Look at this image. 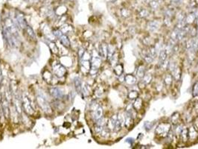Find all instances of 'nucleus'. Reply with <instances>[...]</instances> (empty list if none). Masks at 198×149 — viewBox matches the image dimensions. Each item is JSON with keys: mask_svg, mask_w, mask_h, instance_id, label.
Wrapping results in <instances>:
<instances>
[{"mask_svg": "<svg viewBox=\"0 0 198 149\" xmlns=\"http://www.w3.org/2000/svg\"><path fill=\"white\" fill-rule=\"evenodd\" d=\"M171 129V125L168 123H161L156 128V133L159 136L167 134Z\"/></svg>", "mask_w": 198, "mask_h": 149, "instance_id": "1", "label": "nucleus"}, {"mask_svg": "<svg viewBox=\"0 0 198 149\" xmlns=\"http://www.w3.org/2000/svg\"><path fill=\"white\" fill-rule=\"evenodd\" d=\"M52 70L55 75L60 78L64 76L66 73V68L60 63H55L52 64Z\"/></svg>", "mask_w": 198, "mask_h": 149, "instance_id": "2", "label": "nucleus"}, {"mask_svg": "<svg viewBox=\"0 0 198 149\" xmlns=\"http://www.w3.org/2000/svg\"><path fill=\"white\" fill-rule=\"evenodd\" d=\"M37 102H38L40 106L41 107V108L45 111V112L46 113L51 112L52 109H51L50 106H49V105L48 104L47 101H46V99H45V97L43 96V95L40 94V96H37Z\"/></svg>", "mask_w": 198, "mask_h": 149, "instance_id": "3", "label": "nucleus"}, {"mask_svg": "<svg viewBox=\"0 0 198 149\" xmlns=\"http://www.w3.org/2000/svg\"><path fill=\"white\" fill-rule=\"evenodd\" d=\"M50 94L52 95L53 97L56 98V99H62L64 96V93H63L62 90L61 89L58 88V87H52L50 90Z\"/></svg>", "mask_w": 198, "mask_h": 149, "instance_id": "4", "label": "nucleus"}, {"mask_svg": "<svg viewBox=\"0 0 198 149\" xmlns=\"http://www.w3.org/2000/svg\"><path fill=\"white\" fill-rule=\"evenodd\" d=\"M16 23L18 24L20 28H26L27 27V22L25 21V18H24L23 15L22 13H19V14H17L16 16Z\"/></svg>", "mask_w": 198, "mask_h": 149, "instance_id": "5", "label": "nucleus"}, {"mask_svg": "<svg viewBox=\"0 0 198 149\" xmlns=\"http://www.w3.org/2000/svg\"><path fill=\"white\" fill-rule=\"evenodd\" d=\"M22 106H23L25 110L26 111L28 114L34 113V110H33L32 107H31V105H30V102L29 101H28V98H25V99H24L23 105H22Z\"/></svg>", "mask_w": 198, "mask_h": 149, "instance_id": "6", "label": "nucleus"}, {"mask_svg": "<svg viewBox=\"0 0 198 149\" xmlns=\"http://www.w3.org/2000/svg\"><path fill=\"white\" fill-rule=\"evenodd\" d=\"M102 115H103V109L100 106H98L95 110H93V113H92V118L95 121L99 119L100 118H101Z\"/></svg>", "mask_w": 198, "mask_h": 149, "instance_id": "7", "label": "nucleus"}, {"mask_svg": "<svg viewBox=\"0 0 198 149\" xmlns=\"http://www.w3.org/2000/svg\"><path fill=\"white\" fill-rule=\"evenodd\" d=\"M1 106H2V110L3 112H4V117L6 118H8L9 116V107H8V103H7V100L3 98L2 100H1Z\"/></svg>", "mask_w": 198, "mask_h": 149, "instance_id": "8", "label": "nucleus"}, {"mask_svg": "<svg viewBox=\"0 0 198 149\" xmlns=\"http://www.w3.org/2000/svg\"><path fill=\"white\" fill-rule=\"evenodd\" d=\"M148 27V28H149L150 31L154 32V31H157V30L159 29V27H160V23H159L158 21L154 20V21H152V22H149Z\"/></svg>", "mask_w": 198, "mask_h": 149, "instance_id": "9", "label": "nucleus"}, {"mask_svg": "<svg viewBox=\"0 0 198 149\" xmlns=\"http://www.w3.org/2000/svg\"><path fill=\"white\" fill-rule=\"evenodd\" d=\"M167 55L168 53L166 52V50H161L160 54V64L163 67L166 63L167 60Z\"/></svg>", "mask_w": 198, "mask_h": 149, "instance_id": "10", "label": "nucleus"}, {"mask_svg": "<svg viewBox=\"0 0 198 149\" xmlns=\"http://www.w3.org/2000/svg\"><path fill=\"white\" fill-rule=\"evenodd\" d=\"M124 122H125L126 127H127L128 129H130V128L133 125V118L131 116H130V115H128V114L126 113Z\"/></svg>", "mask_w": 198, "mask_h": 149, "instance_id": "11", "label": "nucleus"}, {"mask_svg": "<svg viewBox=\"0 0 198 149\" xmlns=\"http://www.w3.org/2000/svg\"><path fill=\"white\" fill-rule=\"evenodd\" d=\"M75 88H76V90H77V92L78 93H81L82 91V82L81 81V78H75Z\"/></svg>", "mask_w": 198, "mask_h": 149, "instance_id": "12", "label": "nucleus"}, {"mask_svg": "<svg viewBox=\"0 0 198 149\" xmlns=\"http://www.w3.org/2000/svg\"><path fill=\"white\" fill-rule=\"evenodd\" d=\"M60 41L62 43V45H64L66 47H69L70 46V41L69 39L66 37V35H62L60 37Z\"/></svg>", "mask_w": 198, "mask_h": 149, "instance_id": "13", "label": "nucleus"}, {"mask_svg": "<svg viewBox=\"0 0 198 149\" xmlns=\"http://www.w3.org/2000/svg\"><path fill=\"white\" fill-rule=\"evenodd\" d=\"M125 81L127 84H130V85H133V84H134L136 82V78L132 75H127L125 77Z\"/></svg>", "mask_w": 198, "mask_h": 149, "instance_id": "14", "label": "nucleus"}, {"mask_svg": "<svg viewBox=\"0 0 198 149\" xmlns=\"http://www.w3.org/2000/svg\"><path fill=\"white\" fill-rule=\"evenodd\" d=\"M100 52L103 58L107 57V46L105 44H102L100 47Z\"/></svg>", "mask_w": 198, "mask_h": 149, "instance_id": "15", "label": "nucleus"}, {"mask_svg": "<svg viewBox=\"0 0 198 149\" xmlns=\"http://www.w3.org/2000/svg\"><path fill=\"white\" fill-rule=\"evenodd\" d=\"M196 18V15L195 13H190L189 15H188L187 16H185V21L186 23H191V22H194V20Z\"/></svg>", "mask_w": 198, "mask_h": 149, "instance_id": "16", "label": "nucleus"}, {"mask_svg": "<svg viewBox=\"0 0 198 149\" xmlns=\"http://www.w3.org/2000/svg\"><path fill=\"white\" fill-rule=\"evenodd\" d=\"M114 72L117 75H122V73H123V66L121 65V64H118L114 68Z\"/></svg>", "mask_w": 198, "mask_h": 149, "instance_id": "17", "label": "nucleus"}, {"mask_svg": "<svg viewBox=\"0 0 198 149\" xmlns=\"http://www.w3.org/2000/svg\"><path fill=\"white\" fill-rule=\"evenodd\" d=\"M142 99H139V98H137L136 102H135L134 104H133V108L136 110H139L141 107H142Z\"/></svg>", "mask_w": 198, "mask_h": 149, "instance_id": "18", "label": "nucleus"}, {"mask_svg": "<svg viewBox=\"0 0 198 149\" xmlns=\"http://www.w3.org/2000/svg\"><path fill=\"white\" fill-rule=\"evenodd\" d=\"M114 50H115V49H114L113 46H107V57H108V59H110V58H112V55H114Z\"/></svg>", "mask_w": 198, "mask_h": 149, "instance_id": "19", "label": "nucleus"}, {"mask_svg": "<svg viewBox=\"0 0 198 149\" xmlns=\"http://www.w3.org/2000/svg\"><path fill=\"white\" fill-rule=\"evenodd\" d=\"M172 73H173V75L175 79L179 80V78H180V69L178 68V67H176V68L172 71Z\"/></svg>", "mask_w": 198, "mask_h": 149, "instance_id": "20", "label": "nucleus"}, {"mask_svg": "<svg viewBox=\"0 0 198 149\" xmlns=\"http://www.w3.org/2000/svg\"><path fill=\"white\" fill-rule=\"evenodd\" d=\"M181 136H182V139L184 142L187 141L188 138V130L187 129H183L181 133Z\"/></svg>", "mask_w": 198, "mask_h": 149, "instance_id": "21", "label": "nucleus"}, {"mask_svg": "<svg viewBox=\"0 0 198 149\" xmlns=\"http://www.w3.org/2000/svg\"><path fill=\"white\" fill-rule=\"evenodd\" d=\"M149 3L152 9H154V10H157L159 7V6H160V4L158 3V1H156V0H151Z\"/></svg>", "mask_w": 198, "mask_h": 149, "instance_id": "22", "label": "nucleus"}, {"mask_svg": "<svg viewBox=\"0 0 198 149\" xmlns=\"http://www.w3.org/2000/svg\"><path fill=\"white\" fill-rule=\"evenodd\" d=\"M145 70L143 67H139V69H138L137 71V75L139 77V78H143L145 76Z\"/></svg>", "mask_w": 198, "mask_h": 149, "instance_id": "23", "label": "nucleus"}, {"mask_svg": "<svg viewBox=\"0 0 198 149\" xmlns=\"http://www.w3.org/2000/svg\"><path fill=\"white\" fill-rule=\"evenodd\" d=\"M26 30H27V32H28V34L30 36V37H32V38H35V34H34V31H33V29L31 28V27L28 26V25H27Z\"/></svg>", "mask_w": 198, "mask_h": 149, "instance_id": "24", "label": "nucleus"}, {"mask_svg": "<svg viewBox=\"0 0 198 149\" xmlns=\"http://www.w3.org/2000/svg\"><path fill=\"white\" fill-rule=\"evenodd\" d=\"M128 98L130 99H136L138 98V93L136 91H131L129 93Z\"/></svg>", "mask_w": 198, "mask_h": 149, "instance_id": "25", "label": "nucleus"}, {"mask_svg": "<svg viewBox=\"0 0 198 149\" xmlns=\"http://www.w3.org/2000/svg\"><path fill=\"white\" fill-rule=\"evenodd\" d=\"M151 79H152V76H151V75L150 74L146 75L143 77V82L145 83V84H148V83L151 81Z\"/></svg>", "mask_w": 198, "mask_h": 149, "instance_id": "26", "label": "nucleus"}, {"mask_svg": "<svg viewBox=\"0 0 198 149\" xmlns=\"http://www.w3.org/2000/svg\"><path fill=\"white\" fill-rule=\"evenodd\" d=\"M152 127H153V124L151 122H145L144 123V128H145V130H151Z\"/></svg>", "mask_w": 198, "mask_h": 149, "instance_id": "27", "label": "nucleus"}, {"mask_svg": "<svg viewBox=\"0 0 198 149\" xmlns=\"http://www.w3.org/2000/svg\"><path fill=\"white\" fill-rule=\"evenodd\" d=\"M148 16V11L145 9H142L140 12H139V16L141 17H146Z\"/></svg>", "mask_w": 198, "mask_h": 149, "instance_id": "28", "label": "nucleus"}, {"mask_svg": "<svg viewBox=\"0 0 198 149\" xmlns=\"http://www.w3.org/2000/svg\"><path fill=\"white\" fill-rule=\"evenodd\" d=\"M193 96H198V82L196 83L193 87Z\"/></svg>", "mask_w": 198, "mask_h": 149, "instance_id": "29", "label": "nucleus"}, {"mask_svg": "<svg viewBox=\"0 0 198 149\" xmlns=\"http://www.w3.org/2000/svg\"><path fill=\"white\" fill-rule=\"evenodd\" d=\"M182 128V126H180V125L177 126V128H175V130H174L175 133H176V134H177V135H181V133H182V130H183Z\"/></svg>", "mask_w": 198, "mask_h": 149, "instance_id": "30", "label": "nucleus"}, {"mask_svg": "<svg viewBox=\"0 0 198 149\" xmlns=\"http://www.w3.org/2000/svg\"><path fill=\"white\" fill-rule=\"evenodd\" d=\"M53 34L55 36H56L57 37H58V38H60V37L63 35V33L61 32V31H60L59 29H56L53 31Z\"/></svg>", "mask_w": 198, "mask_h": 149, "instance_id": "31", "label": "nucleus"}, {"mask_svg": "<svg viewBox=\"0 0 198 149\" xmlns=\"http://www.w3.org/2000/svg\"><path fill=\"white\" fill-rule=\"evenodd\" d=\"M121 14H122L123 16H124V17H128L129 16H130V11H129L128 10H127V9H122L121 10Z\"/></svg>", "mask_w": 198, "mask_h": 149, "instance_id": "32", "label": "nucleus"}, {"mask_svg": "<svg viewBox=\"0 0 198 149\" xmlns=\"http://www.w3.org/2000/svg\"><path fill=\"white\" fill-rule=\"evenodd\" d=\"M165 83H166V84H167V85H170L171 83V77L167 76V77H166L165 80Z\"/></svg>", "mask_w": 198, "mask_h": 149, "instance_id": "33", "label": "nucleus"}, {"mask_svg": "<svg viewBox=\"0 0 198 149\" xmlns=\"http://www.w3.org/2000/svg\"><path fill=\"white\" fill-rule=\"evenodd\" d=\"M126 142H127V143H130V145H131V144H133V142H134V139H132V138H127V139H126Z\"/></svg>", "mask_w": 198, "mask_h": 149, "instance_id": "34", "label": "nucleus"}, {"mask_svg": "<svg viewBox=\"0 0 198 149\" xmlns=\"http://www.w3.org/2000/svg\"><path fill=\"white\" fill-rule=\"evenodd\" d=\"M174 4H180L182 0H171Z\"/></svg>", "mask_w": 198, "mask_h": 149, "instance_id": "35", "label": "nucleus"}, {"mask_svg": "<svg viewBox=\"0 0 198 149\" xmlns=\"http://www.w3.org/2000/svg\"><path fill=\"white\" fill-rule=\"evenodd\" d=\"M197 38H198V29H197Z\"/></svg>", "mask_w": 198, "mask_h": 149, "instance_id": "36", "label": "nucleus"}, {"mask_svg": "<svg viewBox=\"0 0 198 149\" xmlns=\"http://www.w3.org/2000/svg\"><path fill=\"white\" fill-rule=\"evenodd\" d=\"M197 25H198V18H197Z\"/></svg>", "mask_w": 198, "mask_h": 149, "instance_id": "37", "label": "nucleus"}]
</instances>
